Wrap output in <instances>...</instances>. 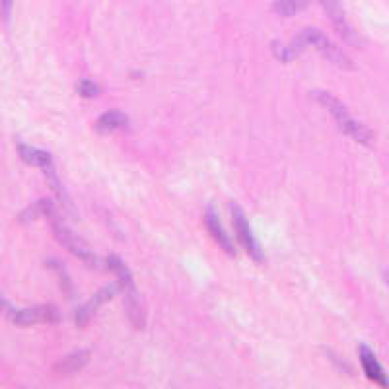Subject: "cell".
<instances>
[{
  "mask_svg": "<svg viewBox=\"0 0 389 389\" xmlns=\"http://www.w3.org/2000/svg\"><path fill=\"white\" fill-rule=\"evenodd\" d=\"M308 47H315L331 64H335L343 70H354V62L343 53V49L335 45L331 39L321 30L315 28H308V30L300 31L296 38L292 39L291 45H281L278 41L273 43V53L278 61L291 62L296 59L298 55H302Z\"/></svg>",
  "mask_w": 389,
  "mask_h": 389,
  "instance_id": "cell-1",
  "label": "cell"
},
{
  "mask_svg": "<svg viewBox=\"0 0 389 389\" xmlns=\"http://www.w3.org/2000/svg\"><path fill=\"white\" fill-rule=\"evenodd\" d=\"M313 98L327 109L331 117L335 119L337 127L343 130L346 137H351L352 140H356L362 146H374V133L368 129L366 125H362L359 119H354L341 99L335 98L333 94L323 92V90L313 92Z\"/></svg>",
  "mask_w": 389,
  "mask_h": 389,
  "instance_id": "cell-2",
  "label": "cell"
},
{
  "mask_svg": "<svg viewBox=\"0 0 389 389\" xmlns=\"http://www.w3.org/2000/svg\"><path fill=\"white\" fill-rule=\"evenodd\" d=\"M107 267L117 275V283L121 284V294L125 296V310L129 315L130 323L137 329L145 327V312H142V304H140V296H138L137 284L133 281L129 267L123 263L119 255H109L107 257Z\"/></svg>",
  "mask_w": 389,
  "mask_h": 389,
  "instance_id": "cell-3",
  "label": "cell"
},
{
  "mask_svg": "<svg viewBox=\"0 0 389 389\" xmlns=\"http://www.w3.org/2000/svg\"><path fill=\"white\" fill-rule=\"evenodd\" d=\"M0 310L6 313L12 323L20 325V327L49 325V323H57L61 320V313L53 305H38V308H28V310H16L2 296H0Z\"/></svg>",
  "mask_w": 389,
  "mask_h": 389,
  "instance_id": "cell-4",
  "label": "cell"
},
{
  "mask_svg": "<svg viewBox=\"0 0 389 389\" xmlns=\"http://www.w3.org/2000/svg\"><path fill=\"white\" fill-rule=\"evenodd\" d=\"M18 154H20V158H22L26 164H30V166H38V168L43 169V174L49 179V184L55 189V193L59 195L62 203H69V197H67V193L62 189L61 181H59V176H57V171H55V164H53V156L45 150H39V148H31V146L26 145H18Z\"/></svg>",
  "mask_w": 389,
  "mask_h": 389,
  "instance_id": "cell-5",
  "label": "cell"
},
{
  "mask_svg": "<svg viewBox=\"0 0 389 389\" xmlns=\"http://www.w3.org/2000/svg\"><path fill=\"white\" fill-rule=\"evenodd\" d=\"M49 218H51V222H53L55 237L59 239V244H61L62 247H67L72 255H77L78 259L84 261L88 267H99L98 257H96V255L86 247L84 242H82V239H80L72 230H69L64 224H62L61 218L57 216V210H53V213L49 214Z\"/></svg>",
  "mask_w": 389,
  "mask_h": 389,
  "instance_id": "cell-6",
  "label": "cell"
},
{
  "mask_svg": "<svg viewBox=\"0 0 389 389\" xmlns=\"http://www.w3.org/2000/svg\"><path fill=\"white\" fill-rule=\"evenodd\" d=\"M230 213H232V222H234L237 242L242 244V247H244L245 252H247V255H249L253 261L263 263V261H265V253H263V247H261L259 242H257V237L253 236L252 226H249V220H247V216L244 214V210L232 203V205H230Z\"/></svg>",
  "mask_w": 389,
  "mask_h": 389,
  "instance_id": "cell-7",
  "label": "cell"
},
{
  "mask_svg": "<svg viewBox=\"0 0 389 389\" xmlns=\"http://www.w3.org/2000/svg\"><path fill=\"white\" fill-rule=\"evenodd\" d=\"M121 292V284L115 283V284H107V286H103L101 291L98 292V294H94L86 304H82L80 308L77 310V313H74V320H77V325L78 327H86L90 321H92V317L96 315V313L103 308V305L111 300V298L115 296V294H119Z\"/></svg>",
  "mask_w": 389,
  "mask_h": 389,
  "instance_id": "cell-8",
  "label": "cell"
},
{
  "mask_svg": "<svg viewBox=\"0 0 389 389\" xmlns=\"http://www.w3.org/2000/svg\"><path fill=\"white\" fill-rule=\"evenodd\" d=\"M320 4L325 10V14L329 16V20L335 26L337 33L351 45H360L359 35L354 33L349 22H346V14H344V8L341 4V0H320Z\"/></svg>",
  "mask_w": 389,
  "mask_h": 389,
  "instance_id": "cell-9",
  "label": "cell"
},
{
  "mask_svg": "<svg viewBox=\"0 0 389 389\" xmlns=\"http://www.w3.org/2000/svg\"><path fill=\"white\" fill-rule=\"evenodd\" d=\"M205 224L206 230H208V234H210L214 242H216V245H218L224 253H228L230 257H234V253H236V249H234V242H230V236L226 234V230L222 228L220 218H218V214H216V210H214L213 206L206 208Z\"/></svg>",
  "mask_w": 389,
  "mask_h": 389,
  "instance_id": "cell-10",
  "label": "cell"
},
{
  "mask_svg": "<svg viewBox=\"0 0 389 389\" xmlns=\"http://www.w3.org/2000/svg\"><path fill=\"white\" fill-rule=\"evenodd\" d=\"M360 362H362V370H364V374H366L370 382L378 383L382 388H389V378L385 374V370H383L380 360L376 359V354L368 349L366 344L360 346Z\"/></svg>",
  "mask_w": 389,
  "mask_h": 389,
  "instance_id": "cell-11",
  "label": "cell"
},
{
  "mask_svg": "<svg viewBox=\"0 0 389 389\" xmlns=\"http://www.w3.org/2000/svg\"><path fill=\"white\" fill-rule=\"evenodd\" d=\"M129 125V117L119 111V109H111V111H106L101 115L96 123V129L101 133V135H107V133H115V130L125 129Z\"/></svg>",
  "mask_w": 389,
  "mask_h": 389,
  "instance_id": "cell-12",
  "label": "cell"
},
{
  "mask_svg": "<svg viewBox=\"0 0 389 389\" xmlns=\"http://www.w3.org/2000/svg\"><path fill=\"white\" fill-rule=\"evenodd\" d=\"M88 360H90V352L88 351H77L69 354L67 359L62 360L57 364V372H61V374H77L80 372L82 368L88 364Z\"/></svg>",
  "mask_w": 389,
  "mask_h": 389,
  "instance_id": "cell-13",
  "label": "cell"
},
{
  "mask_svg": "<svg viewBox=\"0 0 389 389\" xmlns=\"http://www.w3.org/2000/svg\"><path fill=\"white\" fill-rule=\"evenodd\" d=\"M308 4H310V0H276L273 4V10L283 18H291V16L302 12Z\"/></svg>",
  "mask_w": 389,
  "mask_h": 389,
  "instance_id": "cell-14",
  "label": "cell"
},
{
  "mask_svg": "<svg viewBox=\"0 0 389 389\" xmlns=\"http://www.w3.org/2000/svg\"><path fill=\"white\" fill-rule=\"evenodd\" d=\"M77 92L82 96V98L86 99H92L96 98L99 92H101V88H99L98 82H94V80H88V78H84V80H80L77 84Z\"/></svg>",
  "mask_w": 389,
  "mask_h": 389,
  "instance_id": "cell-15",
  "label": "cell"
},
{
  "mask_svg": "<svg viewBox=\"0 0 389 389\" xmlns=\"http://www.w3.org/2000/svg\"><path fill=\"white\" fill-rule=\"evenodd\" d=\"M10 6H12V0H4V10H6V14L8 10H10Z\"/></svg>",
  "mask_w": 389,
  "mask_h": 389,
  "instance_id": "cell-16",
  "label": "cell"
}]
</instances>
